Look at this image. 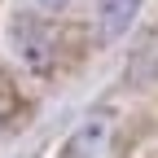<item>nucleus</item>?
<instances>
[{
  "instance_id": "1",
  "label": "nucleus",
  "mask_w": 158,
  "mask_h": 158,
  "mask_svg": "<svg viewBox=\"0 0 158 158\" xmlns=\"http://www.w3.org/2000/svg\"><path fill=\"white\" fill-rule=\"evenodd\" d=\"M13 53L31 75H48L53 70V35L35 18H18L13 22Z\"/></svg>"
},
{
  "instance_id": "2",
  "label": "nucleus",
  "mask_w": 158,
  "mask_h": 158,
  "mask_svg": "<svg viewBox=\"0 0 158 158\" xmlns=\"http://www.w3.org/2000/svg\"><path fill=\"white\" fill-rule=\"evenodd\" d=\"M110 132H114V114H92L88 123H79V127H75V136L66 141L62 158H106Z\"/></svg>"
},
{
  "instance_id": "5",
  "label": "nucleus",
  "mask_w": 158,
  "mask_h": 158,
  "mask_svg": "<svg viewBox=\"0 0 158 158\" xmlns=\"http://www.w3.org/2000/svg\"><path fill=\"white\" fill-rule=\"evenodd\" d=\"M44 9H62V5H70V0H40Z\"/></svg>"
},
{
  "instance_id": "3",
  "label": "nucleus",
  "mask_w": 158,
  "mask_h": 158,
  "mask_svg": "<svg viewBox=\"0 0 158 158\" xmlns=\"http://www.w3.org/2000/svg\"><path fill=\"white\" fill-rule=\"evenodd\" d=\"M141 13V0H101L97 9V27H101V40H123L127 27Z\"/></svg>"
},
{
  "instance_id": "4",
  "label": "nucleus",
  "mask_w": 158,
  "mask_h": 158,
  "mask_svg": "<svg viewBox=\"0 0 158 158\" xmlns=\"http://www.w3.org/2000/svg\"><path fill=\"white\" fill-rule=\"evenodd\" d=\"M158 79V27L141 40V48L132 53V62H127V84L132 88H149Z\"/></svg>"
}]
</instances>
